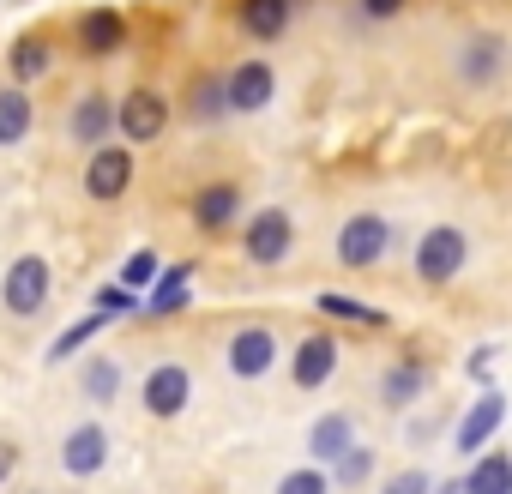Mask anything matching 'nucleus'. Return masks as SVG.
I'll return each mask as SVG.
<instances>
[{"label":"nucleus","mask_w":512,"mask_h":494,"mask_svg":"<svg viewBox=\"0 0 512 494\" xmlns=\"http://www.w3.org/2000/svg\"><path fill=\"white\" fill-rule=\"evenodd\" d=\"M506 67H512V43L494 25H476V31H464L452 43V79L464 91H494L506 79Z\"/></svg>","instance_id":"nucleus-1"},{"label":"nucleus","mask_w":512,"mask_h":494,"mask_svg":"<svg viewBox=\"0 0 512 494\" xmlns=\"http://www.w3.org/2000/svg\"><path fill=\"white\" fill-rule=\"evenodd\" d=\"M410 266H416V284L446 290V284L464 278V266H470V235H464L458 223H434V229H422Z\"/></svg>","instance_id":"nucleus-2"},{"label":"nucleus","mask_w":512,"mask_h":494,"mask_svg":"<svg viewBox=\"0 0 512 494\" xmlns=\"http://www.w3.org/2000/svg\"><path fill=\"white\" fill-rule=\"evenodd\" d=\"M392 254V223L380 217V211H350L344 223H338V235H332V260L344 266V272H368V266H380Z\"/></svg>","instance_id":"nucleus-3"},{"label":"nucleus","mask_w":512,"mask_h":494,"mask_svg":"<svg viewBox=\"0 0 512 494\" xmlns=\"http://www.w3.org/2000/svg\"><path fill=\"white\" fill-rule=\"evenodd\" d=\"M55 296V272L43 254H19L7 272H0V308H7L13 320H37Z\"/></svg>","instance_id":"nucleus-4"},{"label":"nucleus","mask_w":512,"mask_h":494,"mask_svg":"<svg viewBox=\"0 0 512 494\" xmlns=\"http://www.w3.org/2000/svg\"><path fill=\"white\" fill-rule=\"evenodd\" d=\"M278 356H284V344H278L272 326H235V332L223 338V368H229V380H241V386L266 380V374L278 368Z\"/></svg>","instance_id":"nucleus-5"},{"label":"nucleus","mask_w":512,"mask_h":494,"mask_svg":"<svg viewBox=\"0 0 512 494\" xmlns=\"http://www.w3.org/2000/svg\"><path fill=\"white\" fill-rule=\"evenodd\" d=\"M241 254L253 266H284L296 254V217L284 205H266V211H253L241 223Z\"/></svg>","instance_id":"nucleus-6"},{"label":"nucleus","mask_w":512,"mask_h":494,"mask_svg":"<svg viewBox=\"0 0 512 494\" xmlns=\"http://www.w3.org/2000/svg\"><path fill=\"white\" fill-rule=\"evenodd\" d=\"M169 115H175V103H169L163 91H151V85L115 97V133H121L127 145H151V139H163V133H169Z\"/></svg>","instance_id":"nucleus-7"},{"label":"nucleus","mask_w":512,"mask_h":494,"mask_svg":"<svg viewBox=\"0 0 512 494\" xmlns=\"http://www.w3.org/2000/svg\"><path fill=\"white\" fill-rule=\"evenodd\" d=\"M133 175H139V157H133V145L121 139H109V145H97L91 157H85V199H97V205H115V199H127V187H133Z\"/></svg>","instance_id":"nucleus-8"},{"label":"nucleus","mask_w":512,"mask_h":494,"mask_svg":"<svg viewBox=\"0 0 512 494\" xmlns=\"http://www.w3.org/2000/svg\"><path fill=\"white\" fill-rule=\"evenodd\" d=\"M223 91H229V115H260L278 103V67L260 61V55H247L223 73Z\"/></svg>","instance_id":"nucleus-9"},{"label":"nucleus","mask_w":512,"mask_h":494,"mask_svg":"<svg viewBox=\"0 0 512 494\" xmlns=\"http://www.w3.org/2000/svg\"><path fill=\"white\" fill-rule=\"evenodd\" d=\"M139 404H145V416L175 422V416L193 404V368H187V362H157V368L139 380Z\"/></svg>","instance_id":"nucleus-10"},{"label":"nucleus","mask_w":512,"mask_h":494,"mask_svg":"<svg viewBox=\"0 0 512 494\" xmlns=\"http://www.w3.org/2000/svg\"><path fill=\"white\" fill-rule=\"evenodd\" d=\"M109 452H115V440H109L103 422H73V428L61 434V470L79 476V482L103 476V470H109Z\"/></svg>","instance_id":"nucleus-11"},{"label":"nucleus","mask_w":512,"mask_h":494,"mask_svg":"<svg viewBox=\"0 0 512 494\" xmlns=\"http://www.w3.org/2000/svg\"><path fill=\"white\" fill-rule=\"evenodd\" d=\"M428 386H434V368H428V362H416V356H398V362H386V374H380L374 398H380V410L404 416V410H416V404L428 398Z\"/></svg>","instance_id":"nucleus-12"},{"label":"nucleus","mask_w":512,"mask_h":494,"mask_svg":"<svg viewBox=\"0 0 512 494\" xmlns=\"http://www.w3.org/2000/svg\"><path fill=\"white\" fill-rule=\"evenodd\" d=\"M500 422H506V398L494 392V386H482L476 392V404L458 416V428H452V452L458 458H476V452H488V440L500 434Z\"/></svg>","instance_id":"nucleus-13"},{"label":"nucleus","mask_w":512,"mask_h":494,"mask_svg":"<svg viewBox=\"0 0 512 494\" xmlns=\"http://www.w3.org/2000/svg\"><path fill=\"white\" fill-rule=\"evenodd\" d=\"M338 356H344L338 332H308V338L296 344V356H290V380H296V392H320V386H332Z\"/></svg>","instance_id":"nucleus-14"},{"label":"nucleus","mask_w":512,"mask_h":494,"mask_svg":"<svg viewBox=\"0 0 512 494\" xmlns=\"http://www.w3.org/2000/svg\"><path fill=\"white\" fill-rule=\"evenodd\" d=\"M79 55L85 61H109V55H121L127 49V19L115 13V7H91V13H79Z\"/></svg>","instance_id":"nucleus-15"},{"label":"nucleus","mask_w":512,"mask_h":494,"mask_svg":"<svg viewBox=\"0 0 512 494\" xmlns=\"http://www.w3.org/2000/svg\"><path fill=\"white\" fill-rule=\"evenodd\" d=\"M67 133H73V145H85V151L109 145V133H115V97H103V91L73 97V109H67Z\"/></svg>","instance_id":"nucleus-16"},{"label":"nucleus","mask_w":512,"mask_h":494,"mask_svg":"<svg viewBox=\"0 0 512 494\" xmlns=\"http://www.w3.org/2000/svg\"><path fill=\"white\" fill-rule=\"evenodd\" d=\"M187 211H193V223H199L205 235H223V229L241 223V187H235V181H211V187L193 193Z\"/></svg>","instance_id":"nucleus-17"},{"label":"nucleus","mask_w":512,"mask_h":494,"mask_svg":"<svg viewBox=\"0 0 512 494\" xmlns=\"http://www.w3.org/2000/svg\"><path fill=\"white\" fill-rule=\"evenodd\" d=\"M350 446H356V416H350V410H326V416L308 428V458L326 464V470H332Z\"/></svg>","instance_id":"nucleus-18"},{"label":"nucleus","mask_w":512,"mask_h":494,"mask_svg":"<svg viewBox=\"0 0 512 494\" xmlns=\"http://www.w3.org/2000/svg\"><path fill=\"white\" fill-rule=\"evenodd\" d=\"M296 7H302V0H241L235 19H241V31H247L253 43H278V37L290 31Z\"/></svg>","instance_id":"nucleus-19"},{"label":"nucleus","mask_w":512,"mask_h":494,"mask_svg":"<svg viewBox=\"0 0 512 494\" xmlns=\"http://www.w3.org/2000/svg\"><path fill=\"white\" fill-rule=\"evenodd\" d=\"M458 494H512V452L488 446L470 458V470L458 476Z\"/></svg>","instance_id":"nucleus-20"},{"label":"nucleus","mask_w":512,"mask_h":494,"mask_svg":"<svg viewBox=\"0 0 512 494\" xmlns=\"http://www.w3.org/2000/svg\"><path fill=\"white\" fill-rule=\"evenodd\" d=\"M187 284H193V260L163 266V272H157V284L145 290V314H157V320H163V314H181V308L193 302V296H187Z\"/></svg>","instance_id":"nucleus-21"},{"label":"nucleus","mask_w":512,"mask_h":494,"mask_svg":"<svg viewBox=\"0 0 512 494\" xmlns=\"http://www.w3.org/2000/svg\"><path fill=\"white\" fill-rule=\"evenodd\" d=\"M181 115H187L193 127H211V121H223V115H229L223 73H199V79L187 85V103H181Z\"/></svg>","instance_id":"nucleus-22"},{"label":"nucleus","mask_w":512,"mask_h":494,"mask_svg":"<svg viewBox=\"0 0 512 494\" xmlns=\"http://www.w3.org/2000/svg\"><path fill=\"white\" fill-rule=\"evenodd\" d=\"M79 392H85L91 404H115V398L127 392L121 362H115V356H85V362H79Z\"/></svg>","instance_id":"nucleus-23"},{"label":"nucleus","mask_w":512,"mask_h":494,"mask_svg":"<svg viewBox=\"0 0 512 494\" xmlns=\"http://www.w3.org/2000/svg\"><path fill=\"white\" fill-rule=\"evenodd\" d=\"M31 127H37V103H31V91H25V85H7V91H0V145L31 139Z\"/></svg>","instance_id":"nucleus-24"},{"label":"nucleus","mask_w":512,"mask_h":494,"mask_svg":"<svg viewBox=\"0 0 512 494\" xmlns=\"http://www.w3.org/2000/svg\"><path fill=\"white\" fill-rule=\"evenodd\" d=\"M7 67H13V85H37L49 67H55V49H49V37H19L13 43V55H7Z\"/></svg>","instance_id":"nucleus-25"},{"label":"nucleus","mask_w":512,"mask_h":494,"mask_svg":"<svg viewBox=\"0 0 512 494\" xmlns=\"http://www.w3.org/2000/svg\"><path fill=\"white\" fill-rule=\"evenodd\" d=\"M314 314L344 320V326H386L380 308H368V302H356V296H344V290H320V296H314Z\"/></svg>","instance_id":"nucleus-26"},{"label":"nucleus","mask_w":512,"mask_h":494,"mask_svg":"<svg viewBox=\"0 0 512 494\" xmlns=\"http://www.w3.org/2000/svg\"><path fill=\"white\" fill-rule=\"evenodd\" d=\"M103 326H109V314H85V320H73V326H67V332H61V338H55V344L43 350V362H49V368L73 362V356H79V344H91V338H97Z\"/></svg>","instance_id":"nucleus-27"},{"label":"nucleus","mask_w":512,"mask_h":494,"mask_svg":"<svg viewBox=\"0 0 512 494\" xmlns=\"http://www.w3.org/2000/svg\"><path fill=\"white\" fill-rule=\"evenodd\" d=\"M338 482H332V470L326 464H296V470H284L278 476V488L272 494H332Z\"/></svg>","instance_id":"nucleus-28"},{"label":"nucleus","mask_w":512,"mask_h":494,"mask_svg":"<svg viewBox=\"0 0 512 494\" xmlns=\"http://www.w3.org/2000/svg\"><path fill=\"white\" fill-rule=\"evenodd\" d=\"M368 476H374V446L356 440V446L332 464V482H338V488H356V482H368Z\"/></svg>","instance_id":"nucleus-29"},{"label":"nucleus","mask_w":512,"mask_h":494,"mask_svg":"<svg viewBox=\"0 0 512 494\" xmlns=\"http://www.w3.org/2000/svg\"><path fill=\"white\" fill-rule=\"evenodd\" d=\"M97 314H109V320H121V314H145V296L127 290L121 278H115V284H97Z\"/></svg>","instance_id":"nucleus-30"},{"label":"nucleus","mask_w":512,"mask_h":494,"mask_svg":"<svg viewBox=\"0 0 512 494\" xmlns=\"http://www.w3.org/2000/svg\"><path fill=\"white\" fill-rule=\"evenodd\" d=\"M157 272H163V266H157V254H151V247H133V254L121 260V284H127V290H139V296L157 284Z\"/></svg>","instance_id":"nucleus-31"},{"label":"nucleus","mask_w":512,"mask_h":494,"mask_svg":"<svg viewBox=\"0 0 512 494\" xmlns=\"http://www.w3.org/2000/svg\"><path fill=\"white\" fill-rule=\"evenodd\" d=\"M428 488H434V476H428V470H398L380 494H428Z\"/></svg>","instance_id":"nucleus-32"},{"label":"nucleus","mask_w":512,"mask_h":494,"mask_svg":"<svg viewBox=\"0 0 512 494\" xmlns=\"http://www.w3.org/2000/svg\"><path fill=\"white\" fill-rule=\"evenodd\" d=\"M356 7H362V19L386 25V19H398V13H404V0H356Z\"/></svg>","instance_id":"nucleus-33"},{"label":"nucleus","mask_w":512,"mask_h":494,"mask_svg":"<svg viewBox=\"0 0 512 494\" xmlns=\"http://www.w3.org/2000/svg\"><path fill=\"white\" fill-rule=\"evenodd\" d=\"M13 470H19V446H13V440H0V488H7Z\"/></svg>","instance_id":"nucleus-34"},{"label":"nucleus","mask_w":512,"mask_h":494,"mask_svg":"<svg viewBox=\"0 0 512 494\" xmlns=\"http://www.w3.org/2000/svg\"><path fill=\"white\" fill-rule=\"evenodd\" d=\"M488 368H494V344H482V350H476V356H470V374H476V380H482V374H488Z\"/></svg>","instance_id":"nucleus-35"},{"label":"nucleus","mask_w":512,"mask_h":494,"mask_svg":"<svg viewBox=\"0 0 512 494\" xmlns=\"http://www.w3.org/2000/svg\"><path fill=\"white\" fill-rule=\"evenodd\" d=\"M25 494H43V488H25Z\"/></svg>","instance_id":"nucleus-36"}]
</instances>
